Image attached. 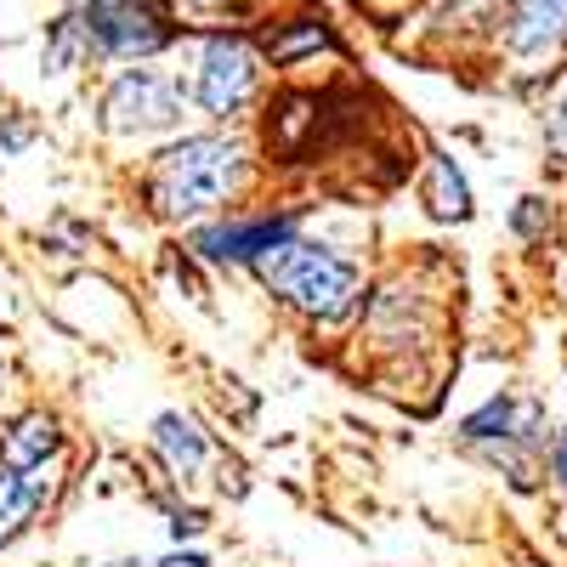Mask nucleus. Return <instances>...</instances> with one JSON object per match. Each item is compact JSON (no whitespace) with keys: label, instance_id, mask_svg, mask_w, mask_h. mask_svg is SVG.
<instances>
[{"label":"nucleus","instance_id":"nucleus-1","mask_svg":"<svg viewBox=\"0 0 567 567\" xmlns=\"http://www.w3.org/2000/svg\"><path fill=\"white\" fill-rule=\"evenodd\" d=\"M245 182V148L233 136H182L176 148L154 159L148 199L165 221H194L227 205Z\"/></svg>","mask_w":567,"mask_h":567},{"label":"nucleus","instance_id":"nucleus-2","mask_svg":"<svg viewBox=\"0 0 567 567\" xmlns=\"http://www.w3.org/2000/svg\"><path fill=\"white\" fill-rule=\"evenodd\" d=\"M256 272L267 278L272 296H284L307 318H347L363 296L358 261L329 245H307V239H284L278 250H267L256 261Z\"/></svg>","mask_w":567,"mask_h":567},{"label":"nucleus","instance_id":"nucleus-3","mask_svg":"<svg viewBox=\"0 0 567 567\" xmlns=\"http://www.w3.org/2000/svg\"><path fill=\"white\" fill-rule=\"evenodd\" d=\"M80 23L109 58H148L171 40L154 0H80Z\"/></svg>","mask_w":567,"mask_h":567},{"label":"nucleus","instance_id":"nucleus-4","mask_svg":"<svg viewBox=\"0 0 567 567\" xmlns=\"http://www.w3.org/2000/svg\"><path fill=\"white\" fill-rule=\"evenodd\" d=\"M103 120L109 131L120 136H148V131H171L182 120V91L154 74V69H131L109 85V97H103Z\"/></svg>","mask_w":567,"mask_h":567},{"label":"nucleus","instance_id":"nucleus-5","mask_svg":"<svg viewBox=\"0 0 567 567\" xmlns=\"http://www.w3.org/2000/svg\"><path fill=\"white\" fill-rule=\"evenodd\" d=\"M256 80H261V69L245 40H210L199 58V74H194V97L210 114H239L256 97Z\"/></svg>","mask_w":567,"mask_h":567},{"label":"nucleus","instance_id":"nucleus-6","mask_svg":"<svg viewBox=\"0 0 567 567\" xmlns=\"http://www.w3.org/2000/svg\"><path fill=\"white\" fill-rule=\"evenodd\" d=\"M284 239H296L290 216H267V221H221L199 233V256L205 261H261L267 250H278Z\"/></svg>","mask_w":567,"mask_h":567},{"label":"nucleus","instance_id":"nucleus-7","mask_svg":"<svg viewBox=\"0 0 567 567\" xmlns=\"http://www.w3.org/2000/svg\"><path fill=\"white\" fill-rule=\"evenodd\" d=\"M460 432H465L471 443H534V437L545 432V414H539V403L494 398V403H483L477 414H471Z\"/></svg>","mask_w":567,"mask_h":567},{"label":"nucleus","instance_id":"nucleus-8","mask_svg":"<svg viewBox=\"0 0 567 567\" xmlns=\"http://www.w3.org/2000/svg\"><path fill=\"white\" fill-rule=\"evenodd\" d=\"M567 40V0H516L511 7V52L545 58Z\"/></svg>","mask_w":567,"mask_h":567},{"label":"nucleus","instance_id":"nucleus-9","mask_svg":"<svg viewBox=\"0 0 567 567\" xmlns=\"http://www.w3.org/2000/svg\"><path fill=\"white\" fill-rule=\"evenodd\" d=\"M58 425L45 420V414H18L7 432H0V465L7 471H34L45 465V454H58Z\"/></svg>","mask_w":567,"mask_h":567},{"label":"nucleus","instance_id":"nucleus-10","mask_svg":"<svg viewBox=\"0 0 567 567\" xmlns=\"http://www.w3.org/2000/svg\"><path fill=\"white\" fill-rule=\"evenodd\" d=\"M34 505H40V483H29L23 471L0 465V545H12V539L29 528Z\"/></svg>","mask_w":567,"mask_h":567},{"label":"nucleus","instance_id":"nucleus-11","mask_svg":"<svg viewBox=\"0 0 567 567\" xmlns=\"http://www.w3.org/2000/svg\"><path fill=\"white\" fill-rule=\"evenodd\" d=\"M425 205H432V216L443 221H460L471 210V194H465V176L454 171V159H432V176H425Z\"/></svg>","mask_w":567,"mask_h":567},{"label":"nucleus","instance_id":"nucleus-12","mask_svg":"<svg viewBox=\"0 0 567 567\" xmlns=\"http://www.w3.org/2000/svg\"><path fill=\"white\" fill-rule=\"evenodd\" d=\"M154 437H159V449H165V460H171L176 471H194V465L205 460L199 425H194V420H182V414H165V420L154 425Z\"/></svg>","mask_w":567,"mask_h":567},{"label":"nucleus","instance_id":"nucleus-13","mask_svg":"<svg viewBox=\"0 0 567 567\" xmlns=\"http://www.w3.org/2000/svg\"><path fill=\"white\" fill-rule=\"evenodd\" d=\"M85 52H97V45H91V34H85L80 12H69V18L52 29V40H45V69H52V74H69Z\"/></svg>","mask_w":567,"mask_h":567},{"label":"nucleus","instance_id":"nucleus-14","mask_svg":"<svg viewBox=\"0 0 567 567\" xmlns=\"http://www.w3.org/2000/svg\"><path fill=\"white\" fill-rule=\"evenodd\" d=\"M194 23H245L261 0H176Z\"/></svg>","mask_w":567,"mask_h":567},{"label":"nucleus","instance_id":"nucleus-15","mask_svg":"<svg viewBox=\"0 0 567 567\" xmlns=\"http://www.w3.org/2000/svg\"><path fill=\"white\" fill-rule=\"evenodd\" d=\"M312 45H323V29H318V23H307L301 34H284V40H267V52H272L278 63H290L296 52H312Z\"/></svg>","mask_w":567,"mask_h":567},{"label":"nucleus","instance_id":"nucleus-16","mask_svg":"<svg viewBox=\"0 0 567 567\" xmlns=\"http://www.w3.org/2000/svg\"><path fill=\"white\" fill-rule=\"evenodd\" d=\"M516 227H523V233H528V239H534V233H539V227H550V210H545L539 199H523V210H516Z\"/></svg>","mask_w":567,"mask_h":567},{"label":"nucleus","instance_id":"nucleus-17","mask_svg":"<svg viewBox=\"0 0 567 567\" xmlns=\"http://www.w3.org/2000/svg\"><path fill=\"white\" fill-rule=\"evenodd\" d=\"M550 142H556V148H567V80H561V97L550 109Z\"/></svg>","mask_w":567,"mask_h":567},{"label":"nucleus","instance_id":"nucleus-18","mask_svg":"<svg viewBox=\"0 0 567 567\" xmlns=\"http://www.w3.org/2000/svg\"><path fill=\"white\" fill-rule=\"evenodd\" d=\"M550 471H556V483H561V494H567V432L550 443Z\"/></svg>","mask_w":567,"mask_h":567}]
</instances>
